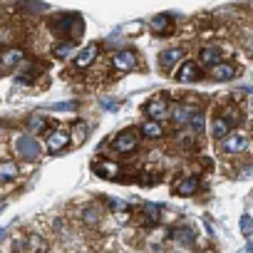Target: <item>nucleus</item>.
<instances>
[{
    "instance_id": "nucleus-4",
    "label": "nucleus",
    "mask_w": 253,
    "mask_h": 253,
    "mask_svg": "<svg viewBox=\"0 0 253 253\" xmlns=\"http://www.w3.org/2000/svg\"><path fill=\"white\" fill-rule=\"evenodd\" d=\"M112 65L119 70V72H132L137 67V55L132 50H117L112 55Z\"/></svg>"
},
{
    "instance_id": "nucleus-15",
    "label": "nucleus",
    "mask_w": 253,
    "mask_h": 253,
    "mask_svg": "<svg viewBox=\"0 0 253 253\" xmlns=\"http://www.w3.org/2000/svg\"><path fill=\"white\" fill-rule=\"evenodd\" d=\"M94 171L102 179H117L119 176V164L117 162H97L94 164Z\"/></svg>"
},
{
    "instance_id": "nucleus-8",
    "label": "nucleus",
    "mask_w": 253,
    "mask_h": 253,
    "mask_svg": "<svg viewBox=\"0 0 253 253\" xmlns=\"http://www.w3.org/2000/svg\"><path fill=\"white\" fill-rule=\"evenodd\" d=\"M75 20H80L75 13H65V15L50 20V28H52V33H57V35H67V33H72V23H75Z\"/></svg>"
},
{
    "instance_id": "nucleus-6",
    "label": "nucleus",
    "mask_w": 253,
    "mask_h": 253,
    "mask_svg": "<svg viewBox=\"0 0 253 253\" xmlns=\"http://www.w3.org/2000/svg\"><path fill=\"white\" fill-rule=\"evenodd\" d=\"M211 72V80H216V82H231L233 77H236V67L231 65V62H216V65H211L209 67Z\"/></svg>"
},
{
    "instance_id": "nucleus-29",
    "label": "nucleus",
    "mask_w": 253,
    "mask_h": 253,
    "mask_svg": "<svg viewBox=\"0 0 253 253\" xmlns=\"http://www.w3.org/2000/svg\"><path fill=\"white\" fill-rule=\"evenodd\" d=\"M102 107H104V109H117V107H119V102H109V99H102Z\"/></svg>"
},
{
    "instance_id": "nucleus-28",
    "label": "nucleus",
    "mask_w": 253,
    "mask_h": 253,
    "mask_svg": "<svg viewBox=\"0 0 253 253\" xmlns=\"http://www.w3.org/2000/svg\"><path fill=\"white\" fill-rule=\"evenodd\" d=\"M251 231H253V221H251L248 213H243V216H241V233H243L246 238H251Z\"/></svg>"
},
{
    "instance_id": "nucleus-13",
    "label": "nucleus",
    "mask_w": 253,
    "mask_h": 253,
    "mask_svg": "<svg viewBox=\"0 0 253 253\" xmlns=\"http://www.w3.org/2000/svg\"><path fill=\"white\" fill-rule=\"evenodd\" d=\"M167 112H169V104H167L164 97H154V99L147 104V117H149V119H159V117H164Z\"/></svg>"
},
{
    "instance_id": "nucleus-19",
    "label": "nucleus",
    "mask_w": 253,
    "mask_h": 253,
    "mask_svg": "<svg viewBox=\"0 0 253 253\" xmlns=\"http://www.w3.org/2000/svg\"><path fill=\"white\" fill-rule=\"evenodd\" d=\"M196 191H199V176H186L184 181L176 184V194H181V196H191Z\"/></svg>"
},
{
    "instance_id": "nucleus-20",
    "label": "nucleus",
    "mask_w": 253,
    "mask_h": 253,
    "mask_svg": "<svg viewBox=\"0 0 253 253\" xmlns=\"http://www.w3.org/2000/svg\"><path fill=\"white\" fill-rule=\"evenodd\" d=\"M228 132H231V126L223 122V117H221V114L211 119V137H213V139H223Z\"/></svg>"
},
{
    "instance_id": "nucleus-25",
    "label": "nucleus",
    "mask_w": 253,
    "mask_h": 253,
    "mask_svg": "<svg viewBox=\"0 0 253 253\" xmlns=\"http://www.w3.org/2000/svg\"><path fill=\"white\" fill-rule=\"evenodd\" d=\"M28 124H30V132H33V134H40L45 126H47V119H45L42 114H33V117L28 119Z\"/></svg>"
},
{
    "instance_id": "nucleus-31",
    "label": "nucleus",
    "mask_w": 253,
    "mask_h": 253,
    "mask_svg": "<svg viewBox=\"0 0 253 253\" xmlns=\"http://www.w3.org/2000/svg\"><path fill=\"white\" fill-rule=\"evenodd\" d=\"M0 47H3V45H0Z\"/></svg>"
},
{
    "instance_id": "nucleus-2",
    "label": "nucleus",
    "mask_w": 253,
    "mask_h": 253,
    "mask_svg": "<svg viewBox=\"0 0 253 253\" xmlns=\"http://www.w3.org/2000/svg\"><path fill=\"white\" fill-rule=\"evenodd\" d=\"M137 144H139V137H137L134 129H124V132H119V134L114 137V142H112V147H114L117 154H132V152L137 149Z\"/></svg>"
},
{
    "instance_id": "nucleus-30",
    "label": "nucleus",
    "mask_w": 253,
    "mask_h": 253,
    "mask_svg": "<svg viewBox=\"0 0 253 253\" xmlns=\"http://www.w3.org/2000/svg\"><path fill=\"white\" fill-rule=\"evenodd\" d=\"M72 107H75L72 102H62V104H52V109H57V112H60V109H72Z\"/></svg>"
},
{
    "instance_id": "nucleus-24",
    "label": "nucleus",
    "mask_w": 253,
    "mask_h": 253,
    "mask_svg": "<svg viewBox=\"0 0 253 253\" xmlns=\"http://www.w3.org/2000/svg\"><path fill=\"white\" fill-rule=\"evenodd\" d=\"M181 246H189V243H194V228L191 226H181V228H176V233H171Z\"/></svg>"
},
{
    "instance_id": "nucleus-16",
    "label": "nucleus",
    "mask_w": 253,
    "mask_h": 253,
    "mask_svg": "<svg viewBox=\"0 0 253 253\" xmlns=\"http://www.w3.org/2000/svg\"><path fill=\"white\" fill-rule=\"evenodd\" d=\"M80 216H82V223L89 226V228H97V226L102 223V213H99L97 206H84V209L80 211Z\"/></svg>"
},
{
    "instance_id": "nucleus-11",
    "label": "nucleus",
    "mask_w": 253,
    "mask_h": 253,
    "mask_svg": "<svg viewBox=\"0 0 253 253\" xmlns=\"http://www.w3.org/2000/svg\"><path fill=\"white\" fill-rule=\"evenodd\" d=\"M97 55H99V45H87L77 57H75V67H80V70H84V67H89L94 60H97Z\"/></svg>"
},
{
    "instance_id": "nucleus-1",
    "label": "nucleus",
    "mask_w": 253,
    "mask_h": 253,
    "mask_svg": "<svg viewBox=\"0 0 253 253\" xmlns=\"http://www.w3.org/2000/svg\"><path fill=\"white\" fill-rule=\"evenodd\" d=\"M13 149L18 152L20 159H25V162H35V159L40 157V152H42V144H40L33 134H20V137L13 142Z\"/></svg>"
},
{
    "instance_id": "nucleus-9",
    "label": "nucleus",
    "mask_w": 253,
    "mask_h": 253,
    "mask_svg": "<svg viewBox=\"0 0 253 253\" xmlns=\"http://www.w3.org/2000/svg\"><path fill=\"white\" fill-rule=\"evenodd\" d=\"M194 109H196V107H191V104H179V102H176V104L169 107V114H171V119H174L176 126H184V124L189 122V117L194 114Z\"/></svg>"
},
{
    "instance_id": "nucleus-3",
    "label": "nucleus",
    "mask_w": 253,
    "mask_h": 253,
    "mask_svg": "<svg viewBox=\"0 0 253 253\" xmlns=\"http://www.w3.org/2000/svg\"><path fill=\"white\" fill-rule=\"evenodd\" d=\"M218 149L223 154H243L248 149V137L246 134H226L223 139H218Z\"/></svg>"
},
{
    "instance_id": "nucleus-26",
    "label": "nucleus",
    "mask_w": 253,
    "mask_h": 253,
    "mask_svg": "<svg viewBox=\"0 0 253 253\" xmlns=\"http://www.w3.org/2000/svg\"><path fill=\"white\" fill-rule=\"evenodd\" d=\"M70 52H75V42H72V40L60 42V45H55V47H52V55H55V57H67Z\"/></svg>"
},
{
    "instance_id": "nucleus-22",
    "label": "nucleus",
    "mask_w": 253,
    "mask_h": 253,
    "mask_svg": "<svg viewBox=\"0 0 253 253\" xmlns=\"http://www.w3.org/2000/svg\"><path fill=\"white\" fill-rule=\"evenodd\" d=\"M169 28H171V15H157L152 18V30H157L159 35H169Z\"/></svg>"
},
{
    "instance_id": "nucleus-12",
    "label": "nucleus",
    "mask_w": 253,
    "mask_h": 253,
    "mask_svg": "<svg viewBox=\"0 0 253 253\" xmlns=\"http://www.w3.org/2000/svg\"><path fill=\"white\" fill-rule=\"evenodd\" d=\"M23 57H25V52H23L20 47L0 50V62H3L5 67H15V65H20V62H23Z\"/></svg>"
},
{
    "instance_id": "nucleus-21",
    "label": "nucleus",
    "mask_w": 253,
    "mask_h": 253,
    "mask_svg": "<svg viewBox=\"0 0 253 253\" xmlns=\"http://www.w3.org/2000/svg\"><path fill=\"white\" fill-rule=\"evenodd\" d=\"M221 117H223V122L231 126V129L243 122V114H241V109H238V107H226V109L221 112Z\"/></svg>"
},
{
    "instance_id": "nucleus-7",
    "label": "nucleus",
    "mask_w": 253,
    "mask_h": 253,
    "mask_svg": "<svg viewBox=\"0 0 253 253\" xmlns=\"http://www.w3.org/2000/svg\"><path fill=\"white\" fill-rule=\"evenodd\" d=\"M70 139H72L70 132L60 126V129L50 132V137H47V149H50V152H62V149L70 144Z\"/></svg>"
},
{
    "instance_id": "nucleus-18",
    "label": "nucleus",
    "mask_w": 253,
    "mask_h": 253,
    "mask_svg": "<svg viewBox=\"0 0 253 253\" xmlns=\"http://www.w3.org/2000/svg\"><path fill=\"white\" fill-rule=\"evenodd\" d=\"M186 124L191 126V132H194V134H204V132H206V114H204L201 109H194V114L189 117Z\"/></svg>"
},
{
    "instance_id": "nucleus-14",
    "label": "nucleus",
    "mask_w": 253,
    "mask_h": 253,
    "mask_svg": "<svg viewBox=\"0 0 253 253\" xmlns=\"http://www.w3.org/2000/svg\"><path fill=\"white\" fill-rule=\"evenodd\" d=\"M221 57H223V52H221L218 47H201V52H199V65L211 67V65L221 62Z\"/></svg>"
},
{
    "instance_id": "nucleus-23",
    "label": "nucleus",
    "mask_w": 253,
    "mask_h": 253,
    "mask_svg": "<svg viewBox=\"0 0 253 253\" xmlns=\"http://www.w3.org/2000/svg\"><path fill=\"white\" fill-rule=\"evenodd\" d=\"M15 176H18L15 162H0V181H13Z\"/></svg>"
},
{
    "instance_id": "nucleus-17",
    "label": "nucleus",
    "mask_w": 253,
    "mask_h": 253,
    "mask_svg": "<svg viewBox=\"0 0 253 253\" xmlns=\"http://www.w3.org/2000/svg\"><path fill=\"white\" fill-rule=\"evenodd\" d=\"M142 134H144L147 139H162V137H164V129H162V124H159L157 119H147V122L142 124Z\"/></svg>"
},
{
    "instance_id": "nucleus-27",
    "label": "nucleus",
    "mask_w": 253,
    "mask_h": 253,
    "mask_svg": "<svg viewBox=\"0 0 253 253\" xmlns=\"http://www.w3.org/2000/svg\"><path fill=\"white\" fill-rule=\"evenodd\" d=\"M25 246H28L30 251H47V243H45V238H40L38 233H33V236H28V241H25Z\"/></svg>"
},
{
    "instance_id": "nucleus-5",
    "label": "nucleus",
    "mask_w": 253,
    "mask_h": 253,
    "mask_svg": "<svg viewBox=\"0 0 253 253\" xmlns=\"http://www.w3.org/2000/svg\"><path fill=\"white\" fill-rule=\"evenodd\" d=\"M196 80H201V67H199V62H194V60L181 62V67H179V72H176V82L189 84V82H196Z\"/></svg>"
},
{
    "instance_id": "nucleus-10",
    "label": "nucleus",
    "mask_w": 253,
    "mask_h": 253,
    "mask_svg": "<svg viewBox=\"0 0 253 253\" xmlns=\"http://www.w3.org/2000/svg\"><path fill=\"white\" fill-rule=\"evenodd\" d=\"M181 60H184V50H179V47L159 52V65H162V70H174Z\"/></svg>"
}]
</instances>
